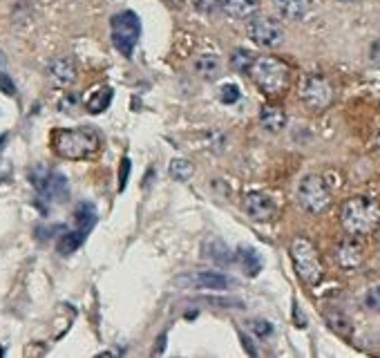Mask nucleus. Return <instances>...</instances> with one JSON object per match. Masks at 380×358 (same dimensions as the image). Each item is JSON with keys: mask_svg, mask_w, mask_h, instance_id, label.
<instances>
[{"mask_svg": "<svg viewBox=\"0 0 380 358\" xmlns=\"http://www.w3.org/2000/svg\"><path fill=\"white\" fill-rule=\"evenodd\" d=\"M365 305L372 309V312H380V287H372L365 296Z\"/></svg>", "mask_w": 380, "mask_h": 358, "instance_id": "c85d7f7f", "label": "nucleus"}, {"mask_svg": "<svg viewBox=\"0 0 380 358\" xmlns=\"http://www.w3.org/2000/svg\"><path fill=\"white\" fill-rule=\"evenodd\" d=\"M193 7L197 9L199 14L211 16V14H215L217 9L222 7V0H193Z\"/></svg>", "mask_w": 380, "mask_h": 358, "instance_id": "cd10ccee", "label": "nucleus"}, {"mask_svg": "<svg viewBox=\"0 0 380 358\" xmlns=\"http://www.w3.org/2000/svg\"><path fill=\"white\" fill-rule=\"evenodd\" d=\"M5 141H7V135H0V146H3Z\"/></svg>", "mask_w": 380, "mask_h": 358, "instance_id": "f704fd0d", "label": "nucleus"}, {"mask_svg": "<svg viewBox=\"0 0 380 358\" xmlns=\"http://www.w3.org/2000/svg\"><path fill=\"white\" fill-rule=\"evenodd\" d=\"M204 256L208 260H213L217 262V265H228V262L233 260V253L228 251V247L222 242V240H211V242H206L204 244Z\"/></svg>", "mask_w": 380, "mask_h": 358, "instance_id": "412c9836", "label": "nucleus"}, {"mask_svg": "<svg viewBox=\"0 0 380 358\" xmlns=\"http://www.w3.org/2000/svg\"><path fill=\"white\" fill-rule=\"evenodd\" d=\"M273 5L284 21H302L316 7V0H275Z\"/></svg>", "mask_w": 380, "mask_h": 358, "instance_id": "ddd939ff", "label": "nucleus"}, {"mask_svg": "<svg viewBox=\"0 0 380 358\" xmlns=\"http://www.w3.org/2000/svg\"><path fill=\"white\" fill-rule=\"evenodd\" d=\"M110 103H112V88L101 86L88 97L85 108H88V112H92V115H99V112H106L110 108Z\"/></svg>", "mask_w": 380, "mask_h": 358, "instance_id": "a211bd4d", "label": "nucleus"}, {"mask_svg": "<svg viewBox=\"0 0 380 358\" xmlns=\"http://www.w3.org/2000/svg\"><path fill=\"white\" fill-rule=\"evenodd\" d=\"M76 106H79V94H74V92H65V97L59 101V108H61L63 112H70V110H74Z\"/></svg>", "mask_w": 380, "mask_h": 358, "instance_id": "c756f323", "label": "nucleus"}, {"mask_svg": "<svg viewBox=\"0 0 380 358\" xmlns=\"http://www.w3.org/2000/svg\"><path fill=\"white\" fill-rule=\"evenodd\" d=\"M336 260H338L340 267L356 269L360 262H363V244H360L356 238L342 240L336 247Z\"/></svg>", "mask_w": 380, "mask_h": 358, "instance_id": "4468645a", "label": "nucleus"}, {"mask_svg": "<svg viewBox=\"0 0 380 358\" xmlns=\"http://www.w3.org/2000/svg\"><path fill=\"white\" fill-rule=\"evenodd\" d=\"M0 61H3V52H0Z\"/></svg>", "mask_w": 380, "mask_h": 358, "instance_id": "e433bc0d", "label": "nucleus"}, {"mask_svg": "<svg viewBox=\"0 0 380 358\" xmlns=\"http://www.w3.org/2000/svg\"><path fill=\"white\" fill-rule=\"evenodd\" d=\"M74 222H76V229L83 231V233H90V229L97 222V209L90 204V202H83L76 206L74 211Z\"/></svg>", "mask_w": 380, "mask_h": 358, "instance_id": "aec40b11", "label": "nucleus"}, {"mask_svg": "<svg viewBox=\"0 0 380 358\" xmlns=\"http://www.w3.org/2000/svg\"><path fill=\"white\" fill-rule=\"evenodd\" d=\"M246 32H249V39L255 45L269 47V50L282 45L284 41V30L280 21H275L271 16H253L249 25H246Z\"/></svg>", "mask_w": 380, "mask_h": 358, "instance_id": "6e6552de", "label": "nucleus"}, {"mask_svg": "<svg viewBox=\"0 0 380 358\" xmlns=\"http://www.w3.org/2000/svg\"><path fill=\"white\" fill-rule=\"evenodd\" d=\"M128 177H130V159L126 157L121 162V173H119V191H126L128 186Z\"/></svg>", "mask_w": 380, "mask_h": 358, "instance_id": "7c9ffc66", "label": "nucleus"}, {"mask_svg": "<svg viewBox=\"0 0 380 358\" xmlns=\"http://www.w3.org/2000/svg\"><path fill=\"white\" fill-rule=\"evenodd\" d=\"M260 124L269 133H280L287 126V112L278 106H264L260 110Z\"/></svg>", "mask_w": 380, "mask_h": 358, "instance_id": "dca6fc26", "label": "nucleus"}, {"mask_svg": "<svg viewBox=\"0 0 380 358\" xmlns=\"http://www.w3.org/2000/svg\"><path fill=\"white\" fill-rule=\"evenodd\" d=\"M249 329L258 336V338H269L273 334V325L269 320H262V318H255V320H249Z\"/></svg>", "mask_w": 380, "mask_h": 358, "instance_id": "a878e982", "label": "nucleus"}, {"mask_svg": "<svg viewBox=\"0 0 380 358\" xmlns=\"http://www.w3.org/2000/svg\"><path fill=\"white\" fill-rule=\"evenodd\" d=\"M327 323H329V327L334 329L336 334L345 336V338H349L351 332H354V325H351V320L342 312H338V309H331V312H327Z\"/></svg>", "mask_w": 380, "mask_h": 358, "instance_id": "4be33fe9", "label": "nucleus"}, {"mask_svg": "<svg viewBox=\"0 0 380 358\" xmlns=\"http://www.w3.org/2000/svg\"><path fill=\"white\" fill-rule=\"evenodd\" d=\"M222 9L233 18H251L258 14L260 0H222Z\"/></svg>", "mask_w": 380, "mask_h": 358, "instance_id": "f3484780", "label": "nucleus"}, {"mask_svg": "<svg viewBox=\"0 0 380 358\" xmlns=\"http://www.w3.org/2000/svg\"><path fill=\"white\" fill-rule=\"evenodd\" d=\"M54 153L63 159H85L94 155L101 146V137L94 128L56 130L52 135Z\"/></svg>", "mask_w": 380, "mask_h": 358, "instance_id": "f03ea898", "label": "nucleus"}, {"mask_svg": "<svg viewBox=\"0 0 380 358\" xmlns=\"http://www.w3.org/2000/svg\"><path fill=\"white\" fill-rule=\"evenodd\" d=\"M32 182L36 186V191L43 197H50V200H61V197L68 195V179L59 173L45 171V168H36L32 173Z\"/></svg>", "mask_w": 380, "mask_h": 358, "instance_id": "1a4fd4ad", "label": "nucleus"}, {"mask_svg": "<svg viewBox=\"0 0 380 358\" xmlns=\"http://www.w3.org/2000/svg\"><path fill=\"white\" fill-rule=\"evenodd\" d=\"M47 79L54 88H70L76 81V65L68 56H59L47 65Z\"/></svg>", "mask_w": 380, "mask_h": 358, "instance_id": "9b49d317", "label": "nucleus"}, {"mask_svg": "<svg viewBox=\"0 0 380 358\" xmlns=\"http://www.w3.org/2000/svg\"><path fill=\"white\" fill-rule=\"evenodd\" d=\"M188 285H193L197 289H213V291H224L228 287H233V278L224 276L217 271H197L195 276H188Z\"/></svg>", "mask_w": 380, "mask_h": 358, "instance_id": "f8f14e48", "label": "nucleus"}, {"mask_svg": "<svg viewBox=\"0 0 380 358\" xmlns=\"http://www.w3.org/2000/svg\"><path fill=\"white\" fill-rule=\"evenodd\" d=\"M253 61H255V54H253L251 50H235L233 56H231V68H233L235 72L249 74Z\"/></svg>", "mask_w": 380, "mask_h": 358, "instance_id": "b1692460", "label": "nucleus"}, {"mask_svg": "<svg viewBox=\"0 0 380 358\" xmlns=\"http://www.w3.org/2000/svg\"><path fill=\"white\" fill-rule=\"evenodd\" d=\"M244 345H246V350H249V354H251V356L258 354V350H255V347L251 345V341H249V338H246V336H244Z\"/></svg>", "mask_w": 380, "mask_h": 358, "instance_id": "72a5a7b5", "label": "nucleus"}, {"mask_svg": "<svg viewBox=\"0 0 380 358\" xmlns=\"http://www.w3.org/2000/svg\"><path fill=\"white\" fill-rule=\"evenodd\" d=\"M340 3H358V0H340Z\"/></svg>", "mask_w": 380, "mask_h": 358, "instance_id": "c9c22d12", "label": "nucleus"}, {"mask_svg": "<svg viewBox=\"0 0 380 358\" xmlns=\"http://www.w3.org/2000/svg\"><path fill=\"white\" fill-rule=\"evenodd\" d=\"M291 260H293V267L298 271V276L311 287L318 285L322 276H325L318 249L313 247V242L307 238H296L291 242Z\"/></svg>", "mask_w": 380, "mask_h": 358, "instance_id": "20e7f679", "label": "nucleus"}, {"mask_svg": "<svg viewBox=\"0 0 380 358\" xmlns=\"http://www.w3.org/2000/svg\"><path fill=\"white\" fill-rule=\"evenodd\" d=\"M298 204L307 213H322L331 204L329 184L320 175H307L298 186Z\"/></svg>", "mask_w": 380, "mask_h": 358, "instance_id": "39448f33", "label": "nucleus"}, {"mask_svg": "<svg viewBox=\"0 0 380 358\" xmlns=\"http://www.w3.org/2000/svg\"><path fill=\"white\" fill-rule=\"evenodd\" d=\"M235 258H237V262H240V265L244 267L246 276L255 278V276H258V273L262 271V260H260V256H258V251L251 249V247H242V249H237Z\"/></svg>", "mask_w": 380, "mask_h": 358, "instance_id": "6ab92c4d", "label": "nucleus"}, {"mask_svg": "<svg viewBox=\"0 0 380 358\" xmlns=\"http://www.w3.org/2000/svg\"><path fill=\"white\" fill-rule=\"evenodd\" d=\"M168 171H170V175L177 179V182H188V179L193 177L195 168H193V164H190V162H186V159H173Z\"/></svg>", "mask_w": 380, "mask_h": 358, "instance_id": "393cba45", "label": "nucleus"}, {"mask_svg": "<svg viewBox=\"0 0 380 358\" xmlns=\"http://www.w3.org/2000/svg\"><path fill=\"white\" fill-rule=\"evenodd\" d=\"M289 74L291 72L287 65L278 59H273V56H255L249 77L264 94L278 97V94H282L289 88Z\"/></svg>", "mask_w": 380, "mask_h": 358, "instance_id": "7ed1b4c3", "label": "nucleus"}, {"mask_svg": "<svg viewBox=\"0 0 380 358\" xmlns=\"http://www.w3.org/2000/svg\"><path fill=\"white\" fill-rule=\"evenodd\" d=\"M193 72L204 81H217L222 77V61L215 54H199L193 59Z\"/></svg>", "mask_w": 380, "mask_h": 358, "instance_id": "2eb2a0df", "label": "nucleus"}, {"mask_svg": "<svg viewBox=\"0 0 380 358\" xmlns=\"http://www.w3.org/2000/svg\"><path fill=\"white\" fill-rule=\"evenodd\" d=\"M300 97L309 110L322 112L334 101V86H331L329 79H325L322 74H309V77L302 81Z\"/></svg>", "mask_w": 380, "mask_h": 358, "instance_id": "0eeeda50", "label": "nucleus"}, {"mask_svg": "<svg viewBox=\"0 0 380 358\" xmlns=\"http://www.w3.org/2000/svg\"><path fill=\"white\" fill-rule=\"evenodd\" d=\"M244 211L255 222H266L275 215V204L269 195L260 191H251L244 195Z\"/></svg>", "mask_w": 380, "mask_h": 358, "instance_id": "9d476101", "label": "nucleus"}, {"mask_svg": "<svg viewBox=\"0 0 380 358\" xmlns=\"http://www.w3.org/2000/svg\"><path fill=\"white\" fill-rule=\"evenodd\" d=\"M141 36V21L135 12H121L112 18V43L123 56H132Z\"/></svg>", "mask_w": 380, "mask_h": 358, "instance_id": "423d86ee", "label": "nucleus"}, {"mask_svg": "<svg viewBox=\"0 0 380 358\" xmlns=\"http://www.w3.org/2000/svg\"><path fill=\"white\" fill-rule=\"evenodd\" d=\"M164 350H166V334H161V336H159V347H157V350L152 352V354H161Z\"/></svg>", "mask_w": 380, "mask_h": 358, "instance_id": "473e14b6", "label": "nucleus"}, {"mask_svg": "<svg viewBox=\"0 0 380 358\" xmlns=\"http://www.w3.org/2000/svg\"><path fill=\"white\" fill-rule=\"evenodd\" d=\"M240 97H242V92H240V88L235 86V83H226V86L220 90V101L226 103V106L237 103V101H240Z\"/></svg>", "mask_w": 380, "mask_h": 358, "instance_id": "bb28decb", "label": "nucleus"}, {"mask_svg": "<svg viewBox=\"0 0 380 358\" xmlns=\"http://www.w3.org/2000/svg\"><path fill=\"white\" fill-rule=\"evenodd\" d=\"M85 235H88V233H83L79 229L63 233V238L59 240V251L63 253V256H70V253H74L85 242Z\"/></svg>", "mask_w": 380, "mask_h": 358, "instance_id": "5701e85b", "label": "nucleus"}, {"mask_svg": "<svg viewBox=\"0 0 380 358\" xmlns=\"http://www.w3.org/2000/svg\"><path fill=\"white\" fill-rule=\"evenodd\" d=\"M0 92H5L7 97H14V94H16V86H14V81L9 79L5 72H0Z\"/></svg>", "mask_w": 380, "mask_h": 358, "instance_id": "2f4dec72", "label": "nucleus"}, {"mask_svg": "<svg viewBox=\"0 0 380 358\" xmlns=\"http://www.w3.org/2000/svg\"><path fill=\"white\" fill-rule=\"evenodd\" d=\"M340 222L349 235H369L380 222V204L372 197H351L342 204Z\"/></svg>", "mask_w": 380, "mask_h": 358, "instance_id": "f257e3e1", "label": "nucleus"}]
</instances>
